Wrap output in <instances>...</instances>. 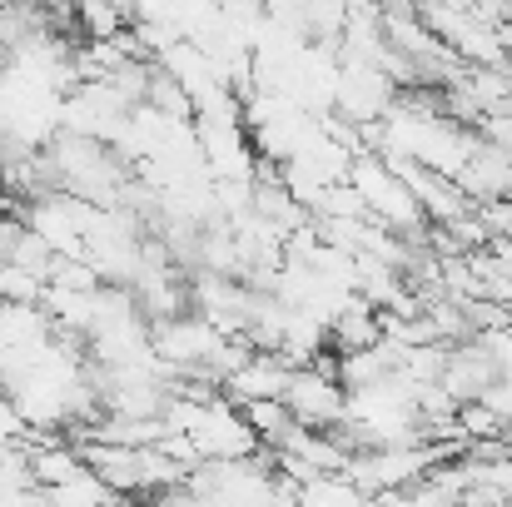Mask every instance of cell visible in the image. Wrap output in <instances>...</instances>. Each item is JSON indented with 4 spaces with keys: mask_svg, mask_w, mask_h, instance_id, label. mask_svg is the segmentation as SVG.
<instances>
[{
    "mask_svg": "<svg viewBox=\"0 0 512 507\" xmlns=\"http://www.w3.org/2000/svg\"><path fill=\"white\" fill-rule=\"evenodd\" d=\"M284 403L309 428H339L343 418H348V388H343V378L314 368V363H294L289 388H284Z\"/></svg>",
    "mask_w": 512,
    "mask_h": 507,
    "instance_id": "1",
    "label": "cell"
},
{
    "mask_svg": "<svg viewBox=\"0 0 512 507\" xmlns=\"http://www.w3.org/2000/svg\"><path fill=\"white\" fill-rule=\"evenodd\" d=\"M458 189L473 199V204H493V199H508L512 194V150L493 145V140H478L473 155L463 160V169L453 174Z\"/></svg>",
    "mask_w": 512,
    "mask_h": 507,
    "instance_id": "2",
    "label": "cell"
},
{
    "mask_svg": "<svg viewBox=\"0 0 512 507\" xmlns=\"http://www.w3.org/2000/svg\"><path fill=\"white\" fill-rule=\"evenodd\" d=\"M5 60H10V45H5V40H0V65H5Z\"/></svg>",
    "mask_w": 512,
    "mask_h": 507,
    "instance_id": "3",
    "label": "cell"
}]
</instances>
